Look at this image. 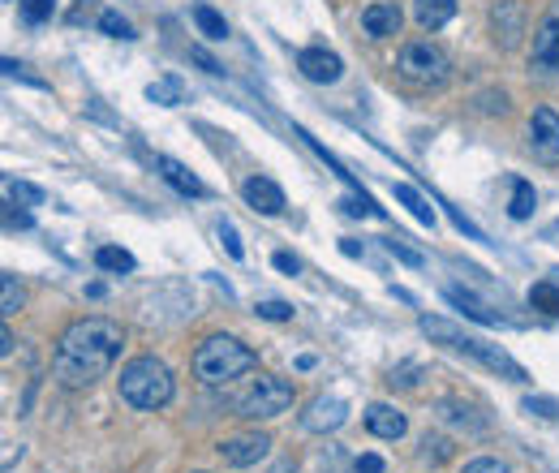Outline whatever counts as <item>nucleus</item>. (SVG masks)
Listing matches in <instances>:
<instances>
[{"label": "nucleus", "instance_id": "1", "mask_svg": "<svg viewBox=\"0 0 559 473\" xmlns=\"http://www.w3.org/2000/svg\"><path fill=\"white\" fill-rule=\"evenodd\" d=\"M125 344V332L112 319H78L69 323L61 340H56V362H52V375L61 379L65 387H91L99 375H108V366L117 362Z\"/></svg>", "mask_w": 559, "mask_h": 473}, {"label": "nucleus", "instance_id": "2", "mask_svg": "<svg viewBox=\"0 0 559 473\" xmlns=\"http://www.w3.org/2000/svg\"><path fill=\"white\" fill-rule=\"evenodd\" d=\"M258 366V357L250 344H241L237 336H207L203 344L194 349V375L203 383H228V379H241Z\"/></svg>", "mask_w": 559, "mask_h": 473}, {"label": "nucleus", "instance_id": "3", "mask_svg": "<svg viewBox=\"0 0 559 473\" xmlns=\"http://www.w3.org/2000/svg\"><path fill=\"white\" fill-rule=\"evenodd\" d=\"M121 400L134 409H164L172 400V370L160 362V357H134L125 370H121Z\"/></svg>", "mask_w": 559, "mask_h": 473}, {"label": "nucleus", "instance_id": "4", "mask_svg": "<svg viewBox=\"0 0 559 473\" xmlns=\"http://www.w3.org/2000/svg\"><path fill=\"white\" fill-rule=\"evenodd\" d=\"M418 327H422L426 336L443 340V344H448V349H456V353H469V357H478L482 366H491V370H499V375H508L512 383H525V370L516 366V362H512V357H508L504 349H495V344H482L478 336H465V332H461V327H456V323H448V319H430V314H426V319H422Z\"/></svg>", "mask_w": 559, "mask_h": 473}, {"label": "nucleus", "instance_id": "5", "mask_svg": "<svg viewBox=\"0 0 559 473\" xmlns=\"http://www.w3.org/2000/svg\"><path fill=\"white\" fill-rule=\"evenodd\" d=\"M396 69H400V78L413 82V86H422V91H439V86L452 78L448 52L435 48L430 39L405 43V48H400V56H396Z\"/></svg>", "mask_w": 559, "mask_h": 473}, {"label": "nucleus", "instance_id": "6", "mask_svg": "<svg viewBox=\"0 0 559 473\" xmlns=\"http://www.w3.org/2000/svg\"><path fill=\"white\" fill-rule=\"evenodd\" d=\"M289 405H293V383L276 379V375H263V379H254L246 392L237 396V418L267 422V418H280Z\"/></svg>", "mask_w": 559, "mask_h": 473}, {"label": "nucleus", "instance_id": "7", "mask_svg": "<svg viewBox=\"0 0 559 473\" xmlns=\"http://www.w3.org/2000/svg\"><path fill=\"white\" fill-rule=\"evenodd\" d=\"M529 151H534L538 164L559 168V112L534 108V117H529Z\"/></svg>", "mask_w": 559, "mask_h": 473}, {"label": "nucleus", "instance_id": "8", "mask_svg": "<svg viewBox=\"0 0 559 473\" xmlns=\"http://www.w3.org/2000/svg\"><path fill=\"white\" fill-rule=\"evenodd\" d=\"M215 452H220L224 465L250 469V465H258V461H263V456L271 452V439H267V435H233V439H224Z\"/></svg>", "mask_w": 559, "mask_h": 473}, {"label": "nucleus", "instance_id": "9", "mask_svg": "<svg viewBox=\"0 0 559 473\" xmlns=\"http://www.w3.org/2000/svg\"><path fill=\"white\" fill-rule=\"evenodd\" d=\"M349 422V405L336 396H319V400H310V409L301 413V426L314 430V435H323V430H336Z\"/></svg>", "mask_w": 559, "mask_h": 473}, {"label": "nucleus", "instance_id": "10", "mask_svg": "<svg viewBox=\"0 0 559 473\" xmlns=\"http://www.w3.org/2000/svg\"><path fill=\"white\" fill-rule=\"evenodd\" d=\"M534 65L538 69H559V0L534 31Z\"/></svg>", "mask_w": 559, "mask_h": 473}, {"label": "nucleus", "instance_id": "11", "mask_svg": "<svg viewBox=\"0 0 559 473\" xmlns=\"http://www.w3.org/2000/svg\"><path fill=\"white\" fill-rule=\"evenodd\" d=\"M297 69L306 74L310 82H319V86H327V82H336L340 78V56L336 52H327V48H301L297 52Z\"/></svg>", "mask_w": 559, "mask_h": 473}, {"label": "nucleus", "instance_id": "12", "mask_svg": "<svg viewBox=\"0 0 559 473\" xmlns=\"http://www.w3.org/2000/svg\"><path fill=\"white\" fill-rule=\"evenodd\" d=\"M241 194L258 215H280L284 211V190L271 177H246L241 181Z\"/></svg>", "mask_w": 559, "mask_h": 473}, {"label": "nucleus", "instance_id": "13", "mask_svg": "<svg viewBox=\"0 0 559 473\" xmlns=\"http://www.w3.org/2000/svg\"><path fill=\"white\" fill-rule=\"evenodd\" d=\"M491 22H495V39L504 43V48H516V39L525 31V9L516 5V0H499L491 9Z\"/></svg>", "mask_w": 559, "mask_h": 473}, {"label": "nucleus", "instance_id": "14", "mask_svg": "<svg viewBox=\"0 0 559 473\" xmlns=\"http://www.w3.org/2000/svg\"><path fill=\"white\" fill-rule=\"evenodd\" d=\"M155 172H160V177L172 185V190L177 194H190V198H203L207 194V185L194 177L190 168L185 164H177V160H168V155H155Z\"/></svg>", "mask_w": 559, "mask_h": 473}, {"label": "nucleus", "instance_id": "15", "mask_svg": "<svg viewBox=\"0 0 559 473\" xmlns=\"http://www.w3.org/2000/svg\"><path fill=\"white\" fill-rule=\"evenodd\" d=\"M362 26H366L370 39H392V35H400V9L379 0V5H370L362 13Z\"/></svg>", "mask_w": 559, "mask_h": 473}, {"label": "nucleus", "instance_id": "16", "mask_svg": "<svg viewBox=\"0 0 559 473\" xmlns=\"http://www.w3.org/2000/svg\"><path fill=\"white\" fill-rule=\"evenodd\" d=\"M366 426H370V435H379V439H400L405 435V413L392 409V405H370Z\"/></svg>", "mask_w": 559, "mask_h": 473}, {"label": "nucleus", "instance_id": "17", "mask_svg": "<svg viewBox=\"0 0 559 473\" xmlns=\"http://www.w3.org/2000/svg\"><path fill=\"white\" fill-rule=\"evenodd\" d=\"M456 13V0H413V18H418L422 31H439L448 26Z\"/></svg>", "mask_w": 559, "mask_h": 473}, {"label": "nucleus", "instance_id": "18", "mask_svg": "<svg viewBox=\"0 0 559 473\" xmlns=\"http://www.w3.org/2000/svg\"><path fill=\"white\" fill-rule=\"evenodd\" d=\"M534 203H538L534 185L521 181V177H512V203H508V215H512V220H529V215H534Z\"/></svg>", "mask_w": 559, "mask_h": 473}, {"label": "nucleus", "instance_id": "19", "mask_svg": "<svg viewBox=\"0 0 559 473\" xmlns=\"http://www.w3.org/2000/svg\"><path fill=\"white\" fill-rule=\"evenodd\" d=\"M448 301H452V306H461V310L469 314V319H478L482 327H499V314L486 310L478 297H469V293H461V289H448Z\"/></svg>", "mask_w": 559, "mask_h": 473}, {"label": "nucleus", "instance_id": "20", "mask_svg": "<svg viewBox=\"0 0 559 473\" xmlns=\"http://www.w3.org/2000/svg\"><path fill=\"white\" fill-rule=\"evenodd\" d=\"M147 99H151V104H160V108H177L185 99V86L177 78H160V82L147 86Z\"/></svg>", "mask_w": 559, "mask_h": 473}, {"label": "nucleus", "instance_id": "21", "mask_svg": "<svg viewBox=\"0 0 559 473\" xmlns=\"http://www.w3.org/2000/svg\"><path fill=\"white\" fill-rule=\"evenodd\" d=\"M194 26H198V31H203L207 39H228V22H224L211 5H194Z\"/></svg>", "mask_w": 559, "mask_h": 473}, {"label": "nucleus", "instance_id": "22", "mask_svg": "<svg viewBox=\"0 0 559 473\" xmlns=\"http://www.w3.org/2000/svg\"><path fill=\"white\" fill-rule=\"evenodd\" d=\"M95 267H104V271H134V254L121 250V246H99L95 250Z\"/></svg>", "mask_w": 559, "mask_h": 473}, {"label": "nucleus", "instance_id": "23", "mask_svg": "<svg viewBox=\"0 0 559 473\" xmlns=\"http://www.w3.org/2000/svg\"><path fill=\"white\" fill-rule=\"evenodd\" d=\"M529 306L551 314V319H559V289L555 284H534V289H529Z\"/></svg>", "mask_w": 559, "mask_h": 473}, {"label": "nucleus", "instance_id": "24", "mask_svg": "<svg viewBox=\"0 0 559 473\" xmlns=\"http://www.w3.org/2000/svg\"><path fill=\"white\" fill-rule=\"evenodd\" d=\"M18 306H22V284H18V276H0V310H5V319L9 314H18Z\"/></svg>", "mask_w": 559, "mask_h": 473}, {"label": "nucleus", "instance_id": "25", "mask_svg": "<svg viewBox=\"0 0 559 473\" xmlns=\"http://www.w3.org/2000/svg\"><path fill=\"white\" fill-rule=\"evenodd\" d=\"M396 198H400V203H405V207L413 211V220H422V224H435V211H430V207L422 203L413 185H396Z\"/></svg>", "mask_w": 559, "mask_h": 473}, {"label": "nucleus", "instance_id": "26", "mask_svg": "<svg viewBox=\"0 0 559 473\" xmlns=\"http://www.w3.org/2000/svg\"><path fill=\"white\" fill-rule=\"evenodd\" d=\"M99 31L112 35V39H134V26H129V22L121 18V13H112V9L99 13Z\"/></svg>", "mask_w": 559, "mask_h": 473}, {"label": "nucleus", "instance_id": "27", "mask_svg": "<svg viewBox=\"0 0 559 473\" xmlns=\"http://www.w3.org/2000/svg\"><path fill=\"white\" fill-rule=\"evenodd\" d=\"M258 319H267V323H284V319H293V306H289V301H276V297H271V301H258Z\"/></svg>", "mask_w": 559, "mask_h": 473}, {"label": "nucleus", "instance_id": "28", "mask_svg": "<svg viewBox=\"0 0 559 473\" xmlns=\"http://www.w3.org/2000/svg\"><path fill=\"white\" fill-rule=\"evenodd\" d=\"M52 5H56V0H22V18L39 26V22L52 18Z\"/></svg>", "mask_w": 559, "mask_h": 473}, {"label": "nucleus", "instance_id": "29", "mask_svg": "<svg viewBox=\"0 0 559 473\" xmlns=\"http://www.w3.org/2000/svg\"><path fill=\"white\" fill-rule=\"evenodd\" d=\"M521 409L529 413V418H547V422H555V418H559V405H555V400H534V396H529Z\"/></svg>", "mask_w": 559, "mask_h": 473}, {"label": "nucleus", "instance_id": "30", "mask_svg": "<svg viewBox=\"0 0 559 473\" xmlns=\"http://www.w3.org/2000/svg\"><path fill=\"white\" fill-rule=\"evenodd\" d=\"M5 190H9V198H18V203H43V190H35V185H26V181H9Z\"/></svg>", "mask_w": 559, "mask_h": 473}, {"label": "nucleus", "instance_id": "31", "mask_svg": "<svg viewBox=\"0 0 559 473\" xmlns=\"http://www.w3.org/2000/svg\"><path fill=\"white\" fill-rule=\"evenodd\" d=\"M461 473H508V465L495 461V456H478V461H469Z\"/></svg>", "mask_w": 559, "mask_h": 473}, {"label": "nucleus", "instance_id": "32", "mask_svg": "<svg viewBox=\"0 0 559 473\" xmlns=\"http://www.w3.org/2000/svg\"><path fill=\"white\" fill-rule=\"evenodd\" d=\"M383 246H387V254H396V258H400V263H405V267H422V254H418V250L400 246V241H383Z\"/></svg>", "mask_w": 559, "mask_h": 473}, {"label": "nucleus", "instance_id": "33", "mask_svg": "<svg viewBox=\"0 0 559 473\" xmlns=\"http://www.w3.org/2000/svg\"><path fill=\"white\" fill-rule=\"evenodd\" d=\"M340 207H344V215H370V211H379V207H375V203H370V198H366V194H353V198H344V203H340Z\"/></svg>", "mask_w": 559, "mask_h": 473}, {"label": "nucleus", "instance_id": "34", "mask_svg": "<svg viewBox=\"0 0 559 473\" xmlns=\"http://www.w3.org/2000/svg\"><path fill=\"white\" fill-rule=\"evenodd\" d=\"M220 237H224V250L233 254V258L246 254V250H241V237H237V228H233V224H220Z\"/></svg>", "mask_w": 559, "mask_h": 473}, {"label": "nucleus", "instance_id": "35", "mask_svg": "<svg viewBox=\"0 0 559 473\" xmlns=\"http://www.w3.org/2000/svg\"><path fill=\"white\" fill-rule=\"evenodd\" d=\"M357 473H383V456H375V452L357 456Z\"/></svg>", "mask_w": 559, "mask_h": 473}, {"label": "nucleus", "instance_id": "36", "mask_svg": "<svg viewBox=\"0 0 559 473\" xmlns=\"http://www.w3.org/2000/svg\"><path fill=\"white\" fill-rule=\"evenodd\" d=\"M276 267L284 271V276H297V271H301V263H297V258H293L289 250H280V254H276Z\"/></svg>", "mask_w": 559, "mask_h": 473}, {"label": "nucleus", "instance_id": "37", "mask_svg": "<svg viewBox=\"0 0 559 473\" xmlns=\"http://www.w3.org/2000/svg\"><path fill=\"white\" fill-rule=\"evenodd\" d=\"M422 448H426V456H435V461H443V456H448V439H430V435H426Z\"/></svg>", "mask_w": 559, "mask_h": 473}, {"label": "nucleus", "instance_id": "38", "mask_svg": "<svg viewBox=\"0 0 559 473\" xmlns=\"http://www.w3.org/2000/svg\"><path fill=\"white\" fill-rule=\"evenodd\" d=\"M5 224H9V228H35V220H31L26 211H9V215H5Z\"/></svg>", "mask_w": 559, "mask_h": 473}, {"label": "nucleus", "instance_id": "39", "mask_svg": "<svg viewBox=\"0 0 559 473\" xmlns=\"http://www.w3.org/2000/svg\"><path fill=\"white\" fill-rule=\"evenodd\" d=\"M190 56H194V61H198V65H203V69H207V74H220V65H215V61H211V56H207L203 48H194Z\"/></svg>", "mask_w": 559, "mask_h": 473}, {"label": "nucleus", "instance_id": "40", "mask_svg": "<svg viewBox=\"0 0 559 473\" xmlns=\"http://www.w3.org/2000/svg\"><path fill=\"white\" fill-rule=\"evenodd\" d=\"M340 250H344V254H349V258H362V254H366L362 246H357V241H340Z\"/></svg>", "mask_w": 559, "mask_h": 473}, {"label": "nucleus", "instance_id": "41", "mask_svg": "<svg viewBox=\"0 0 559 473\" xmlns=\"http://www.w3.org/2000/svg\"><path fill=\"white\" fill-rule=\"evenodd\" d=\"M0 353H5V357L13 353V332H9V327H5V336H0Z\"/></svg>", "mask_w": 559, "mask_h": 473}]
</instances>
